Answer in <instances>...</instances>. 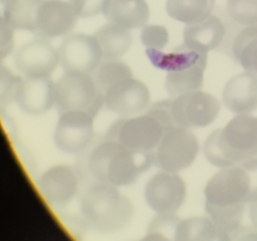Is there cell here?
<instances>
[{"label": "cell", "mask_w": 257, "mask_h": 241, "mask_svg": "<svg viewBox=\"0 0 257 241\" xmlns=\"http://www.w3.org/2000/svg\"><path fill=\"white\" fill-rule=\"evenodd\" d=\"M80 210L83 219L91 229L104 233L122 230L134 215L132 201L116 186L100 182L84 193Z\"/></svg>", "instance_id": "3957f363"}, {"label": "cell", "mask_w": 257, "mask_h": 241, "mask_svg": "<svg viewBox=\"0 0 257 241\" xmlns=\"http://www.w3.org/2000/svg\"><path fill=\"white\" fill-rule=\"evenodd\" d=\"M232 50L243 69L257 74V24L246 27L236 35Z\"/></svg>", "instance_id": "d4e9b609"}, {"label": "cell", "mask_w": 257, "mask_h": 241, "mask_svg": "<svg viewBox=\"0 0 257 241\" xmlns=\"http://www.w3.org/2000/svg\"><path fill=\"white\" fill-rule=\"evenodd\" d=\"M38 189L49 205L64 206L78 195L80 179L71 166L55 165L40 176Z\"/></svg>", "instance_id": "5bb4252c"}, {"label": "cell", "mask_w": 257, "mask_h": 241, "mask_svg": "<svg viewBox=\"0 0 257 241\" xmlns=\"http://www.w3.org/2000/svg\"><path fill=\"white\" fill-rule=\"evenodd\" d=\"M101 14L109 22L133 30L148 23L150 8L146 0H105Z\"/></svg>", "instance_id": "d6986e66"}, {"label": "cell", "mask_w": 257, "mask_h": 241, "mask_svg": "<svg viewBox=\"0 0 257 241\" xmlns=\"http://www.w3.org/2000/svg\"><path fill=\"white\" fill-rule=\"evenodd\" d=\"M227 13L238 24L249 27L257 24V0H228Z\"/></svg>", "instance_id": "f1b7e54d"}, {"label": "cell", "mask_w": 257, "mask_h": 241, "mask_svg": "<svg viewBox=\"0 0 257 241\" xmlns=\"http://www.w3.org/2000/svg\"><path fill=\"white\" fill-rule=\"evenodd\" d=\"M0 77H2V102L3 104H9L15 101L23 79L4 65H2Z\"/></svg>", "instance_id": "4dcf8cb0"}, {"label": "cell", "mask_w": 257, "mask_h": 241, "mask_svg": "<svg viewBox=\"0 0 257 241\" xmlns=\"http://www.w3.org/2000/svg\"><path fill=\"white\" fill-rule=\"evenodd\" d=\"M207 63H200L191 67L166 72L165 90L172 98L199 91L204 84V71Z\"/></svg>", "instance_id": "603a6c76"}, {"label": "cell", "mask_w": 257, "mask_h": 241, "mask_svg": "<svg viewBox=\"0 0 257 241\" xmlns=\"http://www.w3.org/2000/svg\"><path fill=\"white\" fill-rule=\"evenodd\" d=\"M250 192V177L240 164L222 168L205 186V206L235 207L247 205L249 204Z\"/></svg>", "instance_id": "8992f818"}, {"label": "cell", "mask_w": 257, "mask_h": 241, "mask_svg": "<svg viewBox=\"0 0 257 241\" xmlns=\"http://www.w3.org/2000/svg\"><path fill=\"white\" fill-rule=\"evenodd\" d=\"M215 0H168V15L184 24L201 21L211 15Z\"/></svg>", "instance_id": "cb8c5ba5"}, {"label": "cell", "mask_w": 257, "mask_h": 241, "mask_svg": "<svg viewBox=\"0 0 257 241\" xmlns=\"http://www.w3.org/2000/svg\"><path fill=\"white\" fill-rule=\"evenodd\" d=\"M225 107L235 115L252 113L257 109V74L245 71L231 78L224 86Z\"/></svg>", "instance_id": "e0dca14e"}, {"label": "cell", "mask_w": 257, "mask_h": 241, "mask_svg": "<svg viewBox=\"0 0 257 241\" xmlns=\"http://www.w3.org/2000/svg\"><path fill=\"white\" fill-rule=\"evenodd\" d=\"M250 218L252 221L253 226L255 227V230L257 231V199L251 202V207H250Z\"/></svg>", "instance_id": "d590c367"}, {"label": "cell", "mask_w": 257, "mask_h": 241, "mask_svg": "<svg viewBox=\"0 0 257 241\" xmlns=\"http://www.w3.org/2000/svg\"><path fill=\"white\" fill-rule=\"evenodd\" d=\"M15 102L31 116H40L55 105V82L46 78H24Z\"/></svg>", "instance_id": "2e32d148"}, {"label": "cell", "mask_w": 257, "mask_h": 241, "mask_svg": "<svg viewBox=\"0 0 257 241\" xmlns=\"http://www.w3.org/2000/svg\"><path fill=\"white\" fill-rule=\"evenodd\" d=\"M145 198L148 206L157 214L176 213L186 198L185 182L178 173L161 170L146 184Z\"/></svg>", "instance_id": "8fae6325"}, {"label": "cell", "mask_w": 257, "mask_h": 241, "mask_svg": "<svg viewBox=\"0 0 257 241\" xmlns=\"http://www.w3.org/2000/svg\"><path fill=\"white\" fill-rule=\"evenodd\" d=\"M180 219L175 213L158 214L149 226L148 234L145 239H160L170 240L175 239L177 226Z\"/></svg>", "instance_id": "83f0119b"}, {"label": "cell", "mask_w": 257, "mask_h": 241, "mask_svg": "<svg viewBox=\"0 0 257 241\" xmlns=\"http://www.w3.org/2000/svg\"><path fill=\"white\" fill-rule=\"evenodd\" d=\"M14 63L24 78H46L57 69L60 59L53 44L44 38H36L17 50Z\"/></svg>", "instance_id": "7c38bea8"}, {"label": "cell", "mask_w": 257, "mask_h": 241, "mask_svg": "<svg viewBox=\"0 0 257 241\" xmlns=\"http://www.w3.org/2000/svg\"><path fill=\"white\" fill-rule=\"evenodd\" d=\"M79 17L88 18L100 14L105 0H69Z\"/></svg>", "instance_id": "d6a6232c"}, {"label": "cell", "mask_w": 257, "mask_h": 241, "mask_svg": "<svg viewBox=\"0 0 257 241\" xmlns=\"http://www.w3.org/2000/svg\"><path fill=\"white\" fill-rule=\"evenodd\" d=\"M60 65L65 71L94 72L102 60L98 41L94 35L68 34L59 48Z\"/></svg>", "instance_id": "30bf717a"}, {"label": "cell", "mask_w": 257, "mask_h": 241, "mask_svg": "<svg viewBox=\"0 0 257 241\" xmlns=\"http://www.w3.org/2000/svg\"><path fill=\"white\" fill-rule=\"evenodd\" d=\"M172 100H165L161 101V102H158L156 104H154L148 111L147 113L153 116L154 118H156L166 129L172 128V127H175V121L172 115Z\"/></svg>", "instance_id": "1f68e13d"}, {"label": "cell", "mask_w": 257, "mask_h": 241, "mask_svg": "<svg viewBox=\"0 0 257 241\" xmlns=\"http://www.w3.org/2000/svg\"><path fill=\"white\" fill-rule=\"evenodd\" d=\"M98 41L102 59H119L131 48L133 37L130 30L109 22L100 27L94 34Z\"/></svg>", "instance_id": "44dd1931"}, {"label": "cell", "mask_w": 257, "mask_h": 241, "mask_svg": "<svg viewBox=\"0 0 257 241\" xmlns=\"http://www.w3.org/2000/svg\"><path fill=\"white\" fill-rule=\"evenodd\" d=\"M0 24H2V49H0V55H2V59H5L13 52V49H14L15 29L11 27V25L4 19H2V23Z\"/></svg>", "instance_id": "836d02e7"}, {"label": "cell", "mask_w": 257, "mask_h": 241, "mask_svg": "<svg viewBox=\"0 0 257 241\" xmlns=\"http://www.w3.org/2000/svg\"><path fill=\"white\" fill-rule=\"evenodd\" d=\"M79 16L70 2L43 0L37 15V33L44 38L67 36Z\"/></svg>", "instance_id": "9a60e30c"}, {"label": "cell", "mask_w": 257, "mask_h": 241, "mask_svg": "<svg viewBox=\"0 0 257 241\" xmlns=\"http://www.w3.org/2000/svg\"><path fill=\"white\" fill-rule=\"evenodd\" d=\"M140 39L147 48L162 50L170 41V34L162 25L146 24L141 30Z\"/></svg>", "instance_id": "f546056e"}, {"label": "cell", "mask_w": 257, "mask_h": 241, "mask_svg": "<svg viewBox=\"0 0 257 241\" xmlns=\"http://www.w3.org/2000/svg\"><path fill=\"white\" fill-rule=\"evenodd\" d=\"M163 125L149 113L125 119L110 131L112 139L136 153H150L156 149L163 136Z\"/></svg>", "instance_id": "ba28073f"}, {"label": "cell", "mask_w": 257, "mask_h": 241, "mask_svg": "<svg viewBox=\"0 0 257 241\" xmlns=\"http://www.w3.org/2000/svg\"><path fill=\"white\" fill-rule=\"evenodd\" d=\"M203 152L211 165L221 169L257 157V118L251 113L235 115L208 135Z\"/></svg>", "instance_id": "6da1fadb"}, {"label": "cell", "mask_w": 257, "mask_h": 241, "mask_svg": "<svg viewBox=\"0 0 257 241\" xmlns=\"http://www.w3.org/2000/svg\"><path fill=\"white\" fill-rule=\"evenodd\" d=\"M150 101L149 87L133 77L114 84L104 92V105L125 118L140 115L149 107Z\"/></svg>", "instance_id": "4fadbf2b"}, {"label": "cell", "mask_w": 257, "mask_h": 241, "mask_svg": "<svg viewBox=\"0 0 257 241\" xmlns=\"http://www.w3.org/2000/svg\"><path fill=\"white\" fill-rule=\"evenodd\" d=\"M43 0H2V19L20 31H37V15Z\"/></svg>", "instance_id": "7402d4cb"}, {"label": "cell", "mask_w": 257, "mask_h": 241, "mask_svg": "<svg viewBox=\"0 0 257 241\" xmlns=\"http://www.w3.org/2000/svg\"><path fill=\"white\" fill-rule=\"evenodd\" d=\"M221 239L220 231L210 217L194 216L180 220L175 240H215Z\"/></svg>", "instance_id": "484cf974"}, {"label": "cell", "mask_w": 257, "mask_h": 241, "mask_svg": "<svg viewBox=\"0 0 257 241\" xmlns=\"http://www.w3.org/2000/svg\"><path fill=\"white\" fill-rule=\"evenodd\" d=\"M153 165V152L136 153L112 138L97 145L88 159L89 171L97 182L116 187L136 183Z\"/></svg>", "instance_id": "7a4b0ae2"}, {"label": "cell", "mask_w": 257, "mask_h": 241, "mask_svg": "<svg viewBox=\"0 0 257 241\" xmlns=\"http://www.w3.org/2000/svg\"><path fill=\"white\" fill-rule=\"evenodd\" d=\"M226 35L223 21L215 15L186 24L183 32V44L196 52L208 54L210 50L220 46Z\"/></svg>", "instance_id": "ac0fdd59"}, {"label": "cell", "mask_w": 257, "mask_h": 241, "mask_svg": "<svg viewBox=\"0 0 257 241\" xmlns=\"http://www.w3.org/2000/svg\"><path fill=\"white\" fill-rule=\"evenodd\" d=\"M246 169L250 177L251 184V192L249 197V204L257 199V157L246 160L240 164Z\"/></svg>", "instance_id": "e575fe53"}, {"label": "cell", "mask_w": 257, "mask_h": 241, "mask_svg": "<svg viewBox=\"0 0 257 241\" xmlns=\"http://www.w3.org/2000/svg\"><path fill=\"white\" fill-rule=\"evenodd\" d=\"M132 77L133 71L125 62L119 59H110L100 63L95 70L94 79L99 90L104 93L112 85Z\"/></svg>", "instance_id": "4316f807"}, {"label": "cell", "mask_w": 257, "mask_h": 241, "mask_svg": "<svg viewBox=\"0 0 257 241\" xmlns=\"http://www.w3.org/2000/svg\"><path fill=\"white\" fill-rule=\"evenodd\" d=\"M171 109L176 126L195 129L212 124L220 113L221 103L213 95L199 90L173 98Z\"/></svg>", "instance_id": "52a82bcc"}, {"label": "cell", "mask_w": 257, "mask_h": 241, "mask_svg": "<svg viewBox=\"0 0 257 241\" xmlns=\"http://www.w3.org/2000/svg\"><path fill=\"white\" fill-rule=\"evenodd\" d=\"M94 137V117L87 111L62 112L54 131L56 147L69 154L85 151Z\"/></svg>", "instance_id": "9c48e42d"}, {"label": "cell", "mask_w": 257, "mask_h": 241, "mask_svg": "<svg viewBox=\"0 0 257 241\" xmlns=\"http://www.w3.org/2000/svg\"><path fill=\"white\" fill-rule=\"evenodd\" d=\"M199 151V141L191 129L175 126L164 131L153 151L154 165L162 171L179 173L191 166Z\"/></svg>", "instance_id": "5b68a950"}, {"label": "cell", "mask_w": 257, "mask_h": 241, "mask_svg": "<svg viewBox=\"0 0 257 241\" xmlns=\"http://www.w3.org/2000/svg\"><path fill=\"white\" fill-rule=\"evenodd\" d=\"M55 105L60 113L83 110L95 117L104 105V93L91 73L65 71L55 82Z\"/></svg>", "instance_id": "277c9868"}, {"label": "cell", "mask_w": 257, "mask_h": 241, "mask_svg": "<svg viewBox=\"0 0 257 241\" xmlns=\"http://www.w3.org/2000/svg\"><path fill=\"white\" fill-rule=\"evenodd\" d=\"M147 56L152 64L166 72L177 71L191 67L200 63H207V54L196 52L184 44L171 53H163L159 49L147 48Z\"/></svg>", "instance_id": "ffe728a7"}]
</instances>
